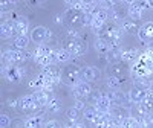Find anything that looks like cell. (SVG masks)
<instances>
[{"mask_svg":"<svg viewBox=\"0 0 153 128\" xmlns=\"http://www.w3.org/2000/svg\"><path fill=\"white\" fill-rule=\"evenodd\" d=\"M25 122H26V128H43L45 124H46L42 114H34V116H29Z\"/></svg>","mask_w":153,"mask_h":128,"instance_id":"obj_19","label":"cell"},{"mask_svg":"<svg viewBox=\"0 0 153 128\" xmlns=\"http://www.w3.org/2000/svg\"><path fill=\"white\" fill-rule=\"evenodd\" d=\"M133 87L139 88V90L149 92V88H150V81H149L147 78H141V76H135V78H133Z\"/></svg>","mask_w":153,"mask_h":128,"instance_id":"obj_26","label":"cell"},{"mask_svg":"<svg viewBox=\"0 0 153 128\" xmlns=\"http://www.w3.org/2000/svg\"><path fill=\"white\" fill-rule=\"evenodd\" d=\"M66 20L72 24V26H78V24H83V20H84V12L83 11H78V9H68L66 11Z\"/></svg>","mask_w":153,"mask_h":128,"instance_id":"obj_10","label":"cell"},{"mask_svg":"<svg viewBox=\"0 0 153 128\" xmlns=\"http://www.w3.org/2000/svg\"><path fill=\"white\" fill-rule=\"evenodd\" d=\"M129 114L138 122H143L147 116V111L144 110V107L141 104H132V107L129 108Z\"/></svg>","mask_w":153,"mask_h":128,"instance_id":"obj_14","label":"cell"},{"mask_svg":"<svg viewBox=\"0 0 153 128\" xmlns=\"http://www.w3.org/2000/svg\"><path fill=\"white\" fill-rule=\"evenodd\" d=\"M141 58L139 52L136 49H127V50H123V60L127 61V63H135Z\"/></svg>","mask_w":153,"mask_h":128,"instance_id":"obj_23","label":"cell"},{"mask_svg":"<svg viewBox=\"0 0 153 128\" xmlns=\"http://www.w3.org/2000/svg\"><path fill=\"white\" fill-rule=\"evenodd\" d=\"M6 105L14 108V107H19V99H14V98H8L6 99Z\"/></svg>","mask_w":153,"mask_h":128,"instance_id":"obj_37","label":"cell"},{"mask_svg":"<svg viewBox=\"0 0 153 128\" xmlns=\"http://www.w3.org/2000/svg\"><path fill=\"white\" fill-rule=\"evenodd\" d=\"M35 61L38 63V64H40V66L42 67H49V66H52V64L55 63L54 61V58H52V55H46V57H37L35 58Z\"/></svg>","mask_w":153,"mask_h":128,"instance_id":"obj_31","label":"cell"},{"mask_svg":"<svg viewBox=\"0 0 153 128\" xmlns=\"http://www.w3.org/2000/svg\"><path fill=\"white\" fill-rule=\"evenodd\" d=\"M2 70H3V76L6 78V81H9V82H19L20 79L25 78V75H26V69H25V67L11 66V67H5Z\"/></svg>","mask_w":153,"mask_h":128,"instance_id":"obj_3","label":"cell"},{"mask_svg":"<svg viewBox=\"0 0 153 128\" xmlns=\"http://www.w3.org/2000/svg\"><path fill=\"white\" fill-rule=\"evenodd\" d=\"M127 95H129V99H130L132 104H141V102L144 101V98H146V95H147V92L133 87V88H130V92Z\"/></svg>","mask_w":153,"mask_h":128,"instance_id":"obj_18","label":"cell"},{"mask_svg":"<svg viewBox=\"0 0 153 128\" xmlns=\"http://www.w3.org/2000/svg\"><path fill=\"white\" fill-rule=\"evenodd\" d=\"M95 108L98 113H110L112 110V102L107 96H101L97 102H95Z\"/></svg>","mask_w":153,"mask_h":128,"instance_id":"obj_17","label":"cell"},{"mask_svg":"<svg viewBox=\"0 0 153 128\" xmlns=\"http://www.w3.org/2000/svg\"><path fill=\"white\" fill-rule=\"evenodd\" d=\"M95 49L98 50L100 54H107L109 50H110V46L106 40H103V38H97V41H95Z\"/></svg>","mask_w":153,"mask_h":128,"instance_id":"obj_28","label":"cell"},{"mask_svg":"<svg viewBox=\"0 0 153 128\" xmlns=\"http://www.w3.org/2000/svg\"><path fill=\"white\" fill-rule=\"evenodd\" d=\"M101 76V72L98 70V67L95 66H87L81 70V78L87 82H92V81H98Z\"/></svg>","mask_w":153,"mask_h":128,"instance_id":"obj_12","label":"cell"},{"mask_svg":"<svg viewBox=\"0 0 153 128\" xmlns=\"http://www.w3.org/2000/svg\"><path fill=\"white\" fill-rule=\"evenodd\" d=\"M81 78V70L78 66H75V64H71V66L65 67L61 72V82H65L66 85H75Z\"/></svg>","mask_w":153,"mask_h":128,"instance_id":"obj_2","label":"cell"},{"mask_svg":"<svg viewBox=\"0 0 153 128\" xmlns=\"http://www.w3.org/2000/svg\"><path fill=\"white\" fill-rule=\"evenodd\" d=\"M28 44H29V37L26 35H17L14 38V49L17 50H25L28 47Z\"/></svg>","mask_w":153,"mask_h":128,"instance_id":"obj_25","label":"cell"},{"mask_svg":"<svg viewBox=\"0 0 153 128\" xmlns=\"http://www.w3.org/2000/svg\"><path fill=\"white\" fill-rule=\"evenodd\" d=\"M51 35H52V32H51L49 29H46L43 26H37V28H34L31 31V37L29 38L34 43H37L38 46H40V44H43V41H46L48 38H51Z\"/></svg>","mask_w":153,"mask_h":128,"instance_id":"obj_7","label":"cell"},{"mask_svg":"<svg viewBox=\"0 0 153 128\" xmlns=\"http://www.w3.org/2000/svg\"><path fill=\"white\" fill-rule=\"evenodd\" d=\"M98 114H100V113L97 111L95 107H89V108L84 110V119L89 121V122H95V119L98 118Z\"/></svg>","mask_w":153,"mask_h":128,"instance_id":"obj_32","label":"cell"},{"mask_svg":"<svg viewBox=\"0 0 153 128\" xmlns=\"http://www.w3.org/2000/svg\"><path fill=\"white\" fill-rule=\"evenodd\" d=\"M14 5H16V2H2V11L5 12V11H11L12 8H14Z\"/></svg>","mask_w":153,"mask_h":128,"instance_id":"obj_39","label":"cell"},{"mask_svg":"<svg viewBox=\"0 0 153 128\" xmlns=\"http://www.w3.org/2000/svg\"><path fill=\"white\" fill-rule=\"evenodd\" d=\"M150 73H152V72L146 67V64H144L143 61L133 66V76H141V78H147Z\"/></svg>","mask_w":153,"mask_h":128,"instance_id":"obj_24","label":"cell"},{"mask_svg":"<svg viewBox=\"0 0 153 128\" xmlns=\"http://www.w3.org/2000/svg\"><path fill=\"white\" fill-rule=\"evenodd\" d=\"M149 92H152V93H153V79L150 81V88H149Z\"/></svg>","mask_w":153,"mask_h":128,"instance_id":"obj_43","label":"cell"},{"mask_svg":"<svg viewBox=\"0 0 153 128\" xmlns=\"http://www.w3.org/2000/svg\"><path fill=\"white\" fill-rule=\"evenodd\" d=\"M147 5H149L150 8H153V2H147Z\"/></svg>","mask_w":153,"mask_h":128,"instance_id":"obj_45","label":"cell"},{"mask_svg":"<svg viewBox=\"0 0 153 128\" xmlns=\"http://www.w3.org/2000/svg\"><path fill=\"white\" fill-rule=\"evenodd\" d=\"M16 23V32L17 35H26V31L29 29V20L23 15H19L14 18Z\"/></svg>","mask_w":153,"mask_h":128,"instance_id":"obj_15","label":"cell"},{"mask_svg":"<svg viewBox=\"0 0 153 128\" xmlns=\"http://www.w3.org/2000/svg\"><path fill=\"white\" fill-rule=\"evenodd\" d=\"M52 58H54L55 63H68V61L72 58V55L68 52L65 47H63V49L54 50V52H52Z\"/></svg>","mask_w":153,"mask_h":128,"instance_id":"obj_20","label":"cell"},{"mask_svg":"<svg viewBox=\"0 0 153 128\" xmlns=\"http://www.w3.org/2000/svg\"><path fill=\"white\" fill-rule=\"evenodd\" d=\"M63 128H72V125H66V127H63Z\"/></svg>","mask_w":153,"mask_h":128,"instance_id":"obj_46","label":"cell"},{"mask_svg":"<svg viewBox=\"0 0 153 128\" xmlns=\"http://www.w3.org/2000/svg\"><path fill=\"white\" fill-rule=\"evenodd\" d=\"M54 50L51 49L49 46H45V44H40V46H37L35 49V52H34V57H46V55H52Z\"/></svg>","mask_w":153,"mask_h":128,"instance_id":"obj_29","label":"cell"},{"mask_svg":"<svg viewBox=\"0 0 153 128\" xmlns=\"http://www.w3.org/2000/svg\"><path fill=\"white\" fill-rule=\"evenodd\" d=\"M121 29L123 32H130V34H138L139 29H141V24H139L138 20H132V18H124L121 21Z\"/></svg>","mask_w":153,"mask_h":128,"instance_id":"obj_13","label":"cell"},{"mask_svg":"<svg viewBox=\"0 0 153 128\" xmlns=\"http://www.w3.org/2000/svg\"><path fill=\"white\" fill-rule=\"evenodd\" d=\"M61 69L60 67H57V66H54V64H52V66H49V67H46L45 69V76H46V78H48V81L51 82V85H55L57 82H60L61 81Z\"/></svg>","mask_w":153,"mask_h":128,"instance_id":"obj_9","label":"cell"},{"mask_svg":"<svg viewBox=\"0 0 153 128\" xmlns=\"http://www.w3.org/2000/svg\"><path fill=\"white\" fill-rule=\"evenodd\" d=\"M16 34L17 32H16V23H14V20H5L2 23V28H0V35H2V38H3V40H8V38L14 37Z\"/></svg>","mask_w":153,"mask_h":128,"instance_id":"obj_11","label":"cell"},{"mask_svg":"<svg viewBox=\"0 0 153 128\" xmlns=\"http://www.w3.org/2000/svg\"><path fill=\"white\" fill-rule=\"evenodd\" d=\"M106 82H107V87L110 90H120V87H121V79L115 78V76H109Z\"/></svg>","mask_w":153,"mask_h":128,"instance_id":"obj_33","label":"cell"},{"mask_svg":"<svg viewBox=\"0 0 153 128\" xmlns=\"http://www.w3.org/2000/svg\"><path fill=\"white\" fill-rule=\"evenodd\" d=\"M106 57H107V61H109V63L115 64L117 61L123 60V50H121L120 47H112L109 52L106 54Z\"/></svg>","mask_w":153,"mask_h":128,"instance_id":"obj_22","label":"cell"},{"mask_svg":"<svg viewBox=\"0 0 153 128\" xmlns=\"http://www.w3.org/2000/svg\"><path fill=\"white\" fill-rule=\"evenodd\" d=\"M66 118L71 121V122H80V111L76 110V108H69L66 111Z\"/></svg>","mask_w":153,"mask_h":128,"instance_id":"obj_34","label":"cell"},{"mask_svg":"<svg viewBox=\"0 0 153 128\" xmlns=\"http://www.w3.org/2000/svg\"><path fill=\"white\" fill-rule=\"evenodd\" d=\"M72 128H86V125H84V124H81V122H74Z\"/></svg>","mask_w":153,"mask_h":128,"instance_id":"obj_42","label":"cell"},{"mask_svg":"<svg viewBox=\"0 0 153 128\" xmlns=\"http://www.w3.org/2000/svg\"><path fill=\"white\" fill-rule=\"evenodd\" d=\"M11 124H12V121L9 119L8 114H2L0 116V128H8Z\"/></svg>","mask_w":153,"mask_h":128,"instance_id":"obj_35","label":"cell"},{"mask_svg":"<svg viewBox=\"0 0 153 128\" xmlns=\"http://www.w3.org/2000/svg\"><path fill=\"white\" fill-rule=\"evenodd\" d=\"M63 44H65V49L72 57H81V55H84L87 52V44L83 40H80V38L68 37L66 40L63 41Z\"/></svg>","mask_w":153,"mask_h":128,"instance_id":"obj_1","label":"cell"},{"mask_svg":"<svg viewBox=\"0 0 153 128\" xmlns=\"http://www.w3.org/2000/svg\"><path fill=\"white\" fill-rule=\"evenodd\" d=\"M74 108H76V110H78V111H81V110L84 111V110H86V105H84V102H83V101H80V99H78V101L75 102V105H74Z\"/></svg>","mask_w":153,"mask_h":128,"instance_id":"obj_40","label":"cell"},{"mask_svg":"<svg viewBox=\"0 0 153 128\" xmlns=\"http://www.w3.org/2000/svg\"><path fill=\"white\" fill-rule=\"evenodd\" d=\"M12 128H26V122L22 121V119H17V121H12Z\"/></svg>","mask_w":153,"mask_h":128,"instance_id":"obj_36","label":"cell"},{"mask_svg":"<svg viewBox=\"0 0 153 128\" xmlns=\"http://www.w3.org/2000/svg\"><path fill=\"white\" fill-rule=\"evenodd\" d=\"M121 128H143V127H141V122H138L136 119L129 116L121 121Z\"/></svg>","mask_w":153,"mask_h":128,"instance_id":"obj_27","label":"cell"},{"mask_svg":"<svg viewBox=\"0 0 153 128\" xmlns=\"http://www.w3.org/2000/svg\"><path fill=\"white\" fill-rule=\"evenodd\" d=\"M68 35H69L71 38H80V34H78V31H76L75 28L69 29V31H68Z\"/></svg>","mask_w":153,"mask_h":128,"instance_id":"obj_41","label":"cell"},{"mask_svg":"<svg viewBox=\"0 0 153 128\" xmlns=\"http://www.w3.org/2000/svg\"><path fill=\"white\" fill-rule=\"evenodd\" d=\"M55 21H57V23H61L63 20H61V17H58V15H57V17H55Z\"/></svg>","mask_w":153,"mask_h":128,"instance_id":"obj_44","label":"cell"},{"mask_svg":"<svg viewBox=\"0 0 153 128\" xmlns=\"http://www.w3.org/2000/svg\"><path fill=\"white\" fill-rule=\"evenodd\" d=\"M136 35H138L139 41H141L143 44L144 43H153V21L144 23Z\"/></svg>","mask_w":153,"mask_h":128,"instance_id":"obj_8","label":"cell"},{"mask_svg":"<svg viewBox=\"0 0 153 128\" xmlns=\"http://www.w3.org/2000/svg\"><path fill=\"white\" fill-rule=\"evenodd\" d=\"M43 128H61V127H60V124L57 121H46Z\"/></svg>","mask_w":153,"mask_h":128,"instance_id":"obj_38","label":"cell"},{"mask_svg":"<svg viewBox=\"0 0 153 128\" xmlns=\"http://www.w3.org/2000/svg\"><path fill=\"white\" fill-rule=\"evenodd\" d=\"M91 93H92V87H91V84H89L87 81H84V79L78 81V82L74 85V96L76 99H80V101L87 99L89 96H91Z\"/></svg>","mask_w":153,"mask_h":128,"instance_id":"obj_5","label":"cell"},{"mask_svg":"<svg viewBox=\"0 0 153 128\" xmlns=\"http://www.w3.org/2000/svg\"><path fill=\"white\" fill-rule=\"evenodd\" d=\"M150 46H152V50H153V43H150Z\"/></svg>","mask_w":153,"mask_h":128,"instance_id":"obj_47","label":"cell"},{"mask_svg":"<svg viewBox=\"0 0 153 128\" xmlns=\"http://www.w3.org/2000/svg\"><path fill=\"white\" fill-rule=\"evenodd\" d=\"M19 110L23 111H37L38 108H42V105L35 101L34 95H25L19 99Z\"/></svg>","mask_w":153,"mask_h":128,"instance_id":"obj_4","label":"cell"},{"mask_svg":"<svg viewBox=\"0 0 153 128\" xmlns=\"http://www.w3.org/2000/svg\"><path fill=\"white\" fill-rule=\"evenodd\" d=\"M141 105L144 107V110H146L147 113H152V111H153V93H152V92H147L144 101L141 102Z\"/></svg>","mask_w":153,"mask_h":128,"instance_id":"obj_30","label":"cell"},{"mask_svg":"<svg viewBox=\"0 0 153 128\" xmlns=\"http://www.w3.org/2000/svg\"><path fill=\"white\" fill-rule=\"evenodd\" d=\"M146 8H149L147 2H133V3L129 5V8H127V14H129L127 17L132 18V20H138L139 21V18H141L143 14H144Z\"/></svg>","mask_w":153,"mask_h":128,"instance_id":"obj_6","label":"cell"},{"mask_svg":"<svg viewBox=\"0 0 153 128\" xmlns=\"http://www.w3.org/2000/svg\"><path fill=\"white\" fill-rule=\"evenodd\" d=\"M61 108H63V104H61V101L57 99V98H52V101L46 105V111L49 114H58L61 111Z\"/></svg>","mask_w":153,"mask_h":128,"instance_id":"obj_21","label":"cell"},{"mask_svg":"<svg viewBox=\"0 0 153 128\" xmlns=\"http://www.w3.org/2000/svg\"><path fill=\"white\" fill-rule=\"evenodd\" d=\"M34 98H35V101L38 102V104H40L42 107H46L48 104L51 101H52V95H51V90H38V92H35L34 93Z\"/></svg>","mask_w":153,"mask_h":128,"instance_id":"obj_16","label":"cell"}]
</instances>
